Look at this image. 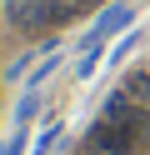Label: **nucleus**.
Instances as JSON below:
<instances>
[{"label": "nucleus", "instance_id": "1a4fd4ad", "mask_svg": "<svg viewBox=\"0 0 150 155\" xmlns=\"http://www.w3.org/2000/svg\"><path fill=\"white\" fill-rule=\"evenodd\" d=\"M30 60H35V55H20V60H10V65H5V80H25V75H30Z\"/></svg>", "mask_w": 150, "mask_h": 155}, {"label": "nucleus", "instance_id": "9b49d317", "mask_svg": "<svg viewBox=\"0 0 150 155\" xmlns=\"http://www.w3.org/2000/svg\"><path fill=\"white\" fill-rule=\"evenodd\" d=\"M75 5H80V10H85V5H95V0H75Z\"/></svg>", "mask_w": 150, "mask_h": 155}, {"label": "nucleus", "instance_id": "7ed1b4c3", "mask_svg": "<svg viewBox=\"0 0 150 155\" xmlns=\"http://www.w3.org/2000/svg\"><path fill=\"white\" fill-rule=\"evenodd\" d=\"M130 20H135V10H130L125 0H115V5H105V10H100V20H95V30H90V40H110V35H120Z\"/></svg>", "mask_w": 150, "mask_h": 155}, {"label": "nucleus", "instance_id": "0eeeda50", "mask_svg": "<svg viewBox=\"0 0 150 155\" xmlns=\"http://www.w3.org/2000/svg\"><path fill=\"white\" fill-rule=\"evenodd\" d=\"M40 100H45L40 90H25V95H20V110H15V125H30V115L40 110Z\"/></svg>", "mask_w": 150, "mask_h": 155}, {"label": "nucleus", "instance_id": "f03ea898", "mask_svg": "<svg viewBox=\"0 0 150 155\" xmlns=\"http://www.w3.org/2000/svg\"><path fill=\"white\" fill-rule=\"evenodd\" d=\"M10 25L20 30H50V25H65L70 15H80L75 0H5Z\"/></svg>", "mask_w": 150, "mask_h": 155}, {"label": "nucleus", "instance_id": "9d476101", "mask_svg": "<svg viewBox=\"0 0 150 155\" xmlns=\"http://www.w3.org/2000/svg\"><path fill=\"white\" fill-rule=\"evenodd\" d=\"M80 155H105V150H100V145H85V150H80Z\"/></svg>", "mask_w": 150, "mask_h": 155}, {"label": "nucleus", "instance_id": "f257e3e1", "mask_svg": "<svg viewBox=\"0 0 150 155\" xmlns=\"http://www.w3.org/2000/svg\"><path fill=\"white\" fill-rule=\"evenodd\" d=\"M140 135H150L145 110H140V115H125V120H115V115H100V120L90 125V145H100L105 155H130V150L140 145Z\"/></svg>", "mask_w": 150, "mask_h": 155}, {"label": "nucleus", "instance_id": "6e6552de", "mask_svg": "<svg viewBox=\"0 0 150 155\" xmlns=\"http://www.w3.org/2000/svg\"><path fill=\"white\" fill-rule=\"evenodd\" d=\"M25 150H30V135H25V125H15V135L0 140V155H25Z\"/></svg>", "mask_w": 150, "mask_h": 155}, {"label": "nucleus", "instance_id": "20e7f679", "mask_svg": "<svg viewBox=\"0 0 150 155\" xmlns=\"http://www.w3.org/2000/svg\"><path fill=\"white\" fill-rule=\"evenodd\" d=\"M100 50H105V40H85V50H80V60H75V75H80V80H85V75H95Z\"/></svg>", "mask_w": 150, "mask_h": 155}, {"label": "nucleus", "instance_id": "423d86ee", "mask_svg": "<svg viewBox=\"0 0 150 155\" xmlns=\"http://www.w3.org/2000/svg\"><path fill=\"white\" fill-rule=\"evenodd\" d=\"M125 90L135 95L140 105H150V70H130V80H125Z\"/></svg>", "mask_w": 150, "mask_h": 155}, {"label": "nucleus", "instance_id": "39448f33", "mask_svg": "<svg viewBox=\"0 0 150 155\" xmlns=\"http://www.w3.org/2000/svg\"><path fill=\"white\" fill-rule=\"evenodd\" d=\"M60 140H65V125H45V130H40V140L35 145H30V155H50V145H60Z\"/></svg>", "mask_w": 150, "mask_h": 155}]
</instances>
